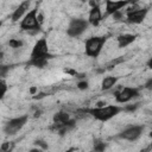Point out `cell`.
<instances>
[{
    "label": "cell",
    "instance_id": "6da1fadb",
    "mask_svg": "<svg viewBox=\"0 0 152 152\" xmlns=\"http://www.w3.org/2000/svg\"><path fill=\"white\" fill-rule=\"evenodd\" d=\"M121 112H124V107L118 106V104H102V106H96V107H91V108L77 109V113L91 116L93 119H95L100 122L109 121L110 119H113L114 116L120 114Z\"/></svg>",
    "mask_w": 152,
    "mask_h": 152
},
{
    "label": "cell",
    "instance_id": "7a4b0ae2",
    "mask_svg": "<svg viewBox=\"0 0 152 152\" xmlns=\"http://www.w3.org/2000/svg\"><path fill=\"white\" fill-rule=\"evenodd\" d=\"M38 7L28 10L27 13L20 19L19 26L21 31H26L30 34H36L42 30V23L38 20Z\"/></svg>",
    "mask_w": 152,
    "mask_h": 152
},
{
    "label": "cell",
    "instance_id": "3957f363",
    "mask_svg": "<svg viewBox=\"0 0 152 152\" xmlns=\"http://www.w3.org/2000/svg\"><path fill=\"white\" fill-rule=\"evenodd\" d=\"M108 39V36H91L86 39L84 42V53L90 58H96L100 56L106 42Z\"/></svg>",
    "mask_w": 152,
    "mask_h": 152
},
{
    "label": "cell",
    "instance_id": "277c9868",
    "mask_svg": "<svg viewBox=\"0 0 152 152\" xmlns=\"http://www.w3.org/2000/svg\"><path fill=\"white\" fill-rule=\"evenodd\" d=\"M27 121H28V115L27 114L12 118V119H10L5 122V125L2 127V131L6 135H15L17 133H19L25 127Z\"/></svg>",
    "mask_w": 152,
    "mask_h": 152
},
{
    "label": "cell",
    "instance_id": "5b68a950",
    "mask_svg": "<svg viewBox=\"0 0 152 152\" xmlns=\"http://www.w3.org/2000/svg\"><path fill=\"white\" fill-rule=\"evenodd\" d=\"M89 27V23L84 18H72L66 26V36L70 38L81 37Z\"/></svg>",
    "mask_w": 152,
    "mask_h": 152
},
{
    "label": "cell",
    "instance_id": "8992f818",
    "mask_svg": "<svg viewBox=\"0 0 152 152\" xmlns=\"http://www.w3.org/2000/svg\"><path fill=\"white\" fill-rule=\"evenodd\" d=\"M144 131H145L144 125H128L124 129H121L115 135V138L126 141H137L142 135Z\"/></svg>",
    "mask_w": 152,
    "mask_h": 152
},
{
    "label": "cell",
    "instance_id": "52a82bcc",
    "mask_svg": "<svg viewBox=\"0 0 152 152\" xmlns=\"http://www.w3.org/2000/svg\"><path fill=\"white\" fill-rule=\"evenodd\" d=\"M30 58H44V59H49V61L53 58V55L50 53L48 39L45 37H42L36 40V43L31 50Z\"/></svg>",
    "mask_w": 152,
    "mask_h": 152
},
{
    "label": "cell",
    "instance_id": "ba28073f",
    "mask_svg": "<svg viewBox=\"0 0 152 152\" xmlns=\"http://www.w3.org/2000/svg\"><path fill=\"white\" fill-rule=\"evenodd\" d=\"M147 13H148V7H139L134 5L133 7L126 10L125 17L127 23L129 24H141L146 19Z\"/></svg>",
    "mask_w": 152,
    "mask_h": 152
},
{
    "label": "cell",
    "instance_id": "9c48e42d",
    "mask_svg": "<svg viewBox=\"0 0 152 152\" xmlns=\"http://www.w3.org/2000/svg\"><path fill=\"white\" fill-rule=\"evenodd\" d=\"M140 96V88L137 87H122L115 93V101L118 103H127Z\"/></svg>",
    "mask_w": 152,
    "mask_h": 152
},
{
    "label": "cell",
    "instance_id": "30bf717a",
    "mask_svg": "<svg viewBox=\"0 0 152 152\" xmlns=\"http://www.w3.org/2000/svg\"><path fill=\"white\" fill-rule=\"evenodd\" d=\"M137 0H106V7H104V14L103 19L114 14L118 11H121L126 7H128L132 4H135Z\"/></svg>",
    "mask_w": 152,
    "mask_h": 152
},
{
    "label": "cell",
    "instance_id": "8fae6325",
    "mask_svg": "<svg viewBox=\"0 0 152 152\" xmlns=\"http://www.w3.org/2000/svg\"><path fill=\"white\" fill-rule=\"evenodd\" d=\"M90 4H91V8L89 11L87 20H88L89 25L95 27V26H99L100 23L103 20V14H102V11H101V7L99 4L94 2V1H91Z\"/></svg>",
    "mask_w": 152,
    "mask_h": 152
},
{
    "label": "cell",
    "instance_id": "7c38bea8",
    "mask_svg": "<svg viewBox=\"0 0 152 152\" xmlns=\"http://www.w3.org/2000/svg\"><path fill=\"white\" fill-rule=\"evenodd\" d=\"M30 7H31V0H23L17 6V8L13 11V13L11 14V20L13 23H18L27 13V11L30 10Z\"/></svg>",
    "mask_w": 152,
    "mask_h": 152
},
{
    "label": "cell",
    "instance_id": "4fadbf2b",
    "mask_svg": "<svg viewBox=\"0 0 152 152\" xmlns=\"http://www.w3.org/2000/svg\"><path fill=\"white\" fill-rule=\"evenodd\" d=\"M135 39H137V34H134V33H122V34H120V36L116 37L118 48L119 49L127 48L128 45H131L132 43H134Z\"/></svg>",
    "mask_w": 152,
    "mask_h": 152
},
{
    "label": "cell",
    "instance_id": "5bb4252c",
    "mask_svg": "<svg viewBox=\"0 0 152 152\" xmlns=\"http://www.w3.org/2000/svg\"><path fill=\"white\" fill-rule=\"evenodd\" d=\"M119 81V77L118 76H104L101 81V90L102 91H108L110 90L113 87L116 86Z\"/></svg>",
    "mask_w": 152,
    "mask_h": 152
},
{
    "label": "cell",
    "instance_id": "9a60e30c",
    "mask_svg": "<svg viewBox=\"0 0 152 152\" xmlns=\"http://www.w3.org/2000/svg\"><path fill=\"white\" fill-rule=\"evenodd\" d=\"M48 64H49V59H44V58H28V61L26 62L27 66L37 68V69H43L48 66Z\"/></svg>",
    "mask_w": 152,
    "mask_h": 152
},
{
    "label": "cell",
    "instance_id": "2e32d148",
    "mask_svg": "<svg viewBox=\"0 0 152 152\" xmlns=\"http://www.w3.org/2000/svg\"><path fill=\"white\" fill-rule=\"evenodd\" d=\"M69 119H70V114L68 112H64V110H59L56 114H53V116H52L53 124H64Z\"/></svg>",
    "mask_w": 152,
    "mask_h": 152
},
{
    "label": "cell",
    "instance_id": "e0dca14e",
    "mask_svg": "<svg viewBox=\"0 0 152 152\" xmlns=\"http://www.w3.org/2000/svg\"><path fill=\"white\" fill-rule=\"evenodd\" d=\"M107 148V144L101 140V139H95L94 142H93V150L94 151H99V152H102Z\"/></svg>",
    "mask_w": 152,
    "mask_h": 152
},
{
    "label": "cell",
    "instance_id": "ac0fdd59",
    "mask_svg": "<svg viewBox=\"0 0 152 152\" xmlns=\"http://www.w3.org/2000/svg\"><path fill=\"white\" fill-rule=\"evenodd\" d=\"M7 89H8V86H7V82L5 81V78H0V100H2L7 93Z\"/></svg>",
    "mask_w": 152,
    "mask_h": 152
},
{
    "label": "cell",
    "instance_id": "d6986e66",
    "mask_svg": "<svg viewBox=\"0 0 152 152\" xmlns=\"http://www.w3.org/2000/svg\"><path fill=\"white\" fill-rule=\"evenodd\" d=\"M11 69H12V65L10 64H0V78H5Z\"/></svg>",
    "mask_w": 152,
    "mask_h": 152
},
{
    "label": "cell",
    "instance_id": "ffe728a7",
    "mask_svg": "<svg viewBox=\"0 0 152 152\" xmlns=\"http://www.w3.org/2000/svg\"><path fill=\"white\" fill-rule=\"evenodd\" d=\"M8 45H10V48H12V49H19V48H21V46L24 45V43H23V40H20V39L12 38V39L8 40Z\"/></svg>",
    "mask_w": 152,
    "mask_h": 152
},
{
    "label": "cell",
    "instance_id": "44dd1931",
    "mask_svg": "<svg viewBox=\"0 0 152 152\" xmlns=\"http://www.w3.org/2000/svg\"><path fill=\"white\" fill-rule=\"evenodd\" d=\"M33 144H34L39 150H48V148H49L48 142H46L45 140H43V139H36Z\"/></svg>",
    "mask_w": 152,
    "mask_h": 152
},
{
    "label": "cell",
    "instance_id": "7402d4cb",
    "mask_svg": "<svg viewBox=\"0 0 152 152\" xmlns=\"http://www.w3.org/2000/svg\"><path fill=\"white\" fill-rule=\"evenodd\" d=\"M122 107H124V112H134V110H137V108L139 107V103L126 104V106H122Z\"/></svg>",
    "mask_w": 152,
    "mask_h": 152
},
{
    "label": "cell",
    "instance_id": "603a6c76",
    "mask_svg": "<svg viewBox=\"0 0 152 152\" xmlns=\"http://www.w3.org/2000/svg\"><path fill=\"white\" fill-rule=\"evenodd\" d=\"M77 88L81 89V90L87 89V88H88V82H87V81H80V82L77 83Z\"/></svg>",
    "mask_w": 152,
    "mask_h": 152
},
{
    "label": "cell",
    "instance_id": "cb8c5ba5",
    "mask_svg": "<svg viewBox=\"0 0 152 152\" xmlns=\"http://www.w3.org/2000/svg\"><path fill=\"white\" fill-rule=\"evenodd\" d=\"M144 88H146V89H151L152 88V78H148V81L144 84Z\"/></svg>",
    "mask_w": 152,
    "mask_h": 152
},
{
    "label": "cell",
    "instance_id": "d4e9b609",
    "mask_svg": "<svg viewBox=\"0 0 152 152\" xmlns=\"http://www.w3.org/2000/svg\"><path fill=\"white\" fill-rule=\"evenodd\" d=\"M12 147H11V142H5L2 146H1V150H5V151H8V150H11Z\"/></svg>",
    "mask_w": 152,
    "mask_h": 152
},
{
    "label": "cell",
    "instance_id": "484cf974",
    "mask_svg": "<svg viewBox=\"0 0 152 152\" xmlns=\"http://www.w3.org/2000/svg\"><path fill=\"white\" fill-rule=\"evenodd\" d=\"M1 26H2V21L0 20V28H1Z\"/></svg>",
    "mask_w": 152,
    "mask_h": 152
},
{
    "label": "cell",
    "instance_id": "4316f807",
    "mask_svg": "<svg viewBox=\"0 0 152 152\" xmlns=\"http://www.w3.org/2000/svg\"><path fill=\"white\" fill-rule=\"evenodd\" d=\"M1 57H2V52L0 51V58H1Z\"/></svg>",
    "mask_w": 152,
    "mask_h": 152
}]
</instances>
